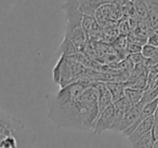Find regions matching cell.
I'll list each match as a JSON object with an SVG mask.
<instances>
[{"instance_id":"cell-12","label":"cell","mask_w":158,"mask_h":148,"mask_svg":"<svg viewBox=\"0 0 158 148\" xmlns=\"http://www.w3.org/2000/svg\"><path fill=\"white\" fill-rule=\"evenodd\" d=\"M156 50H157L156 47L152 46V44H148L146 42V43L142 47V49H141V54L143 55L144 59H151V57L155 54Z\"/></svg>"},{"instance_id":"cell-3","label":"cell","mask_w":158,"mask_h":148,"mask_svg":"<svg viewBox=\"0 0 158 148\" xmlns=\"http://www.w3.org/2000/svg\"><path fill=\"white\" fill-rule=\"evenodd\" d=\"M23 129L24 125L22 122L0 110V134L3 136L16 135L20 134Z\"/></svg>"},{"instance_id":"cell-7","label":"cell","mask_w":158,"mask_h":148,"mask_svg":"<svg viewBox=\"0 0 158 148\" xmlns=\"http://www.w3.org/2000/svg\"><path fill=\"white\" fill-rule=\"evenodd\" d=\"M113 105H114V107H115V122H114V124H113L110 131H112L113 129H114L115 126H116L117 124L121 121V119L125 117V115L130 110V108L132 107L131 103L128 101V98L126 97V96H123V97H121L120 100L114 102L113 103Z\"/></svg>"},{"instance_id":"cell-6","label":"cell","mask_w":158,"mask_h":148,"mask_svg":"<svg viewBox=\"0 0 158 148\" xmlns=\"http://www.w3.org/2000/svg\"><path fill=\"white\" fill-rule=\"evenodd\" d=\"M155 123V119H154V116H149V117L145 118L143 121H141V123L136 126V129L133 131L131 135L128 137L130 144L135 143L138 139H140L142 136H144L145 134H147L148 132H151L152 129Z\"/></svg>"},{"instance_id":"cell-17","label":"cell","mask_w":158,"mask_h":148,"mask_svg":"<svg viewBox=\"0 0 158 148\" xmlns=\"http://www.w3.org/2000/svg\"><path fill=\"white\" fill-rule=\"evenodd\" d=\"M153 148H158V141L155 142V144H154V147Z\"/></svg>"},{"instance_id":"cell-2","label":"cell","mask_w":158,"mask_h":148,"mask_svg":"<svg viewBox=\"0 0 158 148\" xmlns=\"http://www.w3.org/2000/svg\"><path fill=\"white\" fill-rule=\"evenodd\" d=\"M115 122V107L114 105H110L107 108H105L95 120L93 124L92 132L94 134H102L105 131H110L113 124Z\"/></svg>"},{"instance_id":"cell-15","label":"cell","mask_w":158,"mask_h":148,"mask_svg":"<svg viewBox=\"0 0 158 148\" xmlns=\"http://www.w3.org/2000/svg\"><path fill=\"white\" fill-rule=\"evenodd\" d=\"M152 134H153V137H154V139H155V142L158 141V120L155 121V123H154V126H153V129H152Z\"/></svg>"},{"instance_id":"cell-10","label":"cell","mask_w":158,"mask_h":148,"mask_svg":"<svg viewBox=\"0 0 158 148\" xmlns=\"http://www.w3.org/2000/svg\"><path fill=\"white\" fill-rule=\"evenodd\" d=\"M125 96L128 98L132 106L138 105L141 102L143 97V90L138 89V88H132V87H127L125 90Z\"/></svg>"},{"instance_id":"cell-1","label":"cell","mask_w":158,"mask_h":148,"mask_svg":"<svg viewBox=\"0 0 158 148\" xmlns=\"http://www.w3.org/2000/svg\"><path fill=\"white\" fill-rule=\"evenodd\" d=\"M48 117L57 128L92 131L99 116L98 91L94 83L77 81L47 95Z\"/></svg>"},{"instance_id":"cell-5","label":"cell","mask_w":158,"mask_h":148,"mask_svg":"<svg viewBox=\"0 0 158 148\" xmlns=\"http://www.w3.org/2000/svg\"><path fill=\"white\" fill-rule=\"evenodd\" d=\"M94 85L98 91V107H99V115H100L104 109L107 108L110 105L113 104V98L112 95H110V90L106 87L105 82L98 81V82H94Z\"/></svg>"},{"instance_id":"cell-18","label":"cell","mask_w":158,"mask_h":148,"mask_svg":"<svg viewBox=\"0 0 158 148\" xmlns=\"http://www.w3.org/2000/svg\"><path fill=\"white\" fill-rule=\"evenodd\" d=\"M156 101H157V103H158V97H157V100H156Z\"/></svg>"},{"instance_id":"cell-13","label":"cell","mask_w":158,"mask_h":148,"mask_svg":"<svg viewBox=\"0 0 158 148\" xmlns=\"http://www.w3.org/2000/svg\"><path fill=\"white\" fill-rule=\"evenodd\" d=\"M127 60H129L131 62L132 65H140V64H143V61H144V57L143 55L141 54V52L139 53H132V54H128L127 56Z\"/></svg>"},{"instance_id":"cell-8","label":"cell","mask_w":158,"mask_h":148,"mask_svg":"<svg viewBox=\"0 0 158 148\" xmlns=\"http://www.w3.org/2000/svg\"><path fill=\"white\" fill-rule=\"evenodd\" d=\"M105 84L110 92V95H112V98H113V103L120 100L121 97L125 96V90H126V88H127L125 83L115 82V81H108V82H105Z\"/></svg>"},{"instance_id":"cell-4","label":"cell","mask_w":158,"mask_h":148,"mask_svg":"<svg viewBox=\"0 0 158 148\" xmlns=\"http://www.w3.org/2000/svg\"><path fill=\"white\" fill-rule=\"evenodd\" d=\"M143 104L142 102H140L138 105H134L130 108V110L128 111L127 113L125 115V117L121 119V121L113 129L112 131L114 132H120L123 133V131H126L127 129H129L130 126H132L136 121L140 120L141 113H142V109H143Z\"/></svg>"},{"instance_id":"cell-16","label":"cell","mask_w":158,"mask_h":148,"mask_svg":"<svg viewBox=\"0 0 158 148\" xmlns=\"http://www.w3.org/2000/svg\"><path fill=\"white\" fill-rule=\"evenodd\" d=\"M154 119H155V121L158 120V106H157V108H156L155 113H154Z\"/></svg>"},{"instance_id":"cell-14","label":"cell","mask_w":158,"mask_h":148,"mask_svg":"<svg viewBox=\"0 0 158 148\" xmlns=\"http://www.w3.org/2000/svg\"><path fill=\"white\" fill-rule=\"evenodd\" d=\"M147 43L158 48V31H153V33L147 37Z\"/></svg>"},{"instance_id":"cell-9","label":"cell","mask_w":158,"mask_h":148,"mask_svg":"<svg viewBox=\"0 0 158 148\" xmlns=\"http://www.w3.org/2000/svg\"><path fill=\"white\" fill-rule=\"evenodd\" d=\"M59 52H60V54L64 55V56L73 57L78 52H80V50H79L69 39L64 37V40L62 41L61 46L59 47Z\"/></svg>"},{"instance_id":"cell-11","label":"cell","mask_w":158,"mask_h":148,"mask_svg":"<svg viewBox=\"0 0 158 148\" xmlns=\"http://www.w3.org/2000/svg\"><path fill=\"white\" fill-rule=\"evenodd\" d=\"M155 144V139L152 134V131L142 136L135 143L131 144V148H153Z\"/></svg>"}]
</instances>
